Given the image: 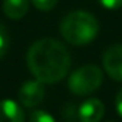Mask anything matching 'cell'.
<instances>
[{
    "mask_svg": "<svg viewBox=\"0 0 122 122\" xmlns=\"http://www.w3.org/2000/svg\"><path fill=\"white\" fill-rule=\"evenodd\" d=\"M27 66L40 82L56 83L66 76L71 68V56L60 42L46 37L30 46L27 52Z\"/></svg>",
    "mask_w": 122,
    "mask_h": 122,
    "instance_id": "obj_1",
    "label": "cell"
},
{
    "mask_svg": "<svg viewBox=\"0 0 122 122\" xmlns=\"http://www.w3.org/2000/svg\"><path fill=\"white\" fill-rule=\"evenodd\" d=\"M99 32L96 17L88 12H72L60 22V35L66 42L75 46L91 43Z\"/></svg>",
    "mask_w": 122,
    "mask_h": 122,
    "instance_id": "obj_2",
    "label": "cell"
},
{
    "mask_svg": "<svg viewBox=\"0 0 122 122\" xmlns=\"http://www.w3.org/2000/svg\"><path fill=\"white\" fill-rule=\"evenodd\" d=\"M103 75L96 65H85L76 69L68 81V86L72 93L78 96H85L96 91L102 83Z\"/></svg>",
    "mask_w": 122,
    "mask_h": 122,
    "instance_id": "obj_3",
    "label": "cell"
},
{
    "mask_svg": "<svg viewBox=\"0 0 122 122\" xmlns=\"http://www.w3.org/2000/svg\"><path fill=\"white\" fill-rule=\"evenodd\" d=\"M45 98V86L43 82L39 79L36 81H27L20 86L19 91V101L26 108H33L39 105Z\"/></svg>",
    "mask_w": 122,
    "mask_h": 122,
    "instance_id": "obj_4",
    "label": "cell"
},
{
    "mask_svg": "<svg viewBox=\"0 0 122 122\" xmlns=\"http://www.w3.org/2000/svg\"><path fill=\"white\" fill-rule=\"evenodd\" d=\"M102 62L106 73L112 79L122 82V45H113L106 49Z\"/></svg>",
    "mask_w": 122,
    "mask_h": 122,
    "instance_id": "obj_5",
    "label": "cell"
},
{
    "mask_svg": "<svg viewBox=\"0 0 122 122\" xmlns=\"http://www.w3.org/2000/svg\"><path fill=\"white\" fill-rule=\"evenodd\" d=\"M103 113H105V106L96 98L85 101L79 106V111H78L81 122H99Z\"/></svg>",
    "mask_w": 122,
    "mask_h": 122,
    "instance_id": "obj_6",
    "label": "cell"
},
{
    "mask_svg": "<svg viewBox=\"0 0 122 122\" xmlns=\"http://www.w3.org/2000/svg\"><path fill=\"white\" fill-rule=\"evenodd\" d=\"M0 122H25V113L20 105L10 99L0 101Z\"/></svg>",
    "mask_w": 122,
    "mask_h": 122,
    "instance_id": "obj_7",
    "label": "cell"
},
{
    "mask_svg": "<svg viewBox=\"0 0 122 122\" xmlns=\"http://www.w3.org/2000/svg\"><path fill=\"white\" fill-rule=\"evenodd\" d=\"M29 10V0H3V12L12 20L22 19Z\"/></svg>",
    "mask_w": 122,
    "mask_h": 122,
    "instance_id": "obj_8",
    "label": "cell"
},
{
    "mask_svg": "<svg viewBox=\"0 0 122 122\" xmlns=\"http://www.w3.org/2000/svg\"><path fill=\"white\" fill-rule=\"evenodd\" d=\"M9 46H10L9 33H7V30H6V27L3 25H0V59L7 53Z\"/></svg>",
    "mask_w": 122,
    "mask_h": 122,
    "instance_id": "obj_9",
    "label": "cell"
},
{
    "mask_svg": "<svg viewBox=\"0 0 122 122\" xmlns=\"http://www.w3.org/2000/svg\"><path fill=\"white\" fill-rule=\"evenodd\" d=\"M29 122H55L53 116L45 111H35L30 115V121Z\"/></svg>",
    "mask_w": 122,
    "mask_h": 122,
    "instance_id": "obj_10",
    "label": "cell"
},
{
    "mask_svg": "<svg viewBox=\"0 0 122 122\" xmlns=\"http://www.w3.org/2000/svg\"><path fill=\"white\" fill-rule=\"evenodd\" d=\"M32 3L35 5L36 9H39L42 12H49L56 6L57 0H32Z\"/></svg>",
    "mask_w": 122,
    "mask_h": 122,
    "instance_id": "obj_11",
    "label": "cell"
},
{
    "mask_svg": "<svg viewBox=\"0 0 122 122\" xmlns=\"http://www.w3.org/2000/svg\"><path fill=\"white\" fill-rule=\"evenodd\" d=\"M99 3L109 10H115V9L122 7V0H99Z\"/></svg>",
    "mask_w": 122,
    "mask_h": 122,
    "instance_id": "obj_12",
    "label": "cell"
},
{
    "mask_svg": "<svg viewBox=\"0 0 122 122\" xmlns=\"http://www.w3.org/2000/svg\"><path fill=\"white\" fill-rule=\"evenodd\" d=\"M115 105H116V111H118V113H119L121 118H122V89H121V91L118 92V95H116Z\"/></svg>",
    "mask_w": 122,
    "mask_h": 122,
    "instance_id": "obj_13",
    "label": "cell"
}]
</instances>
